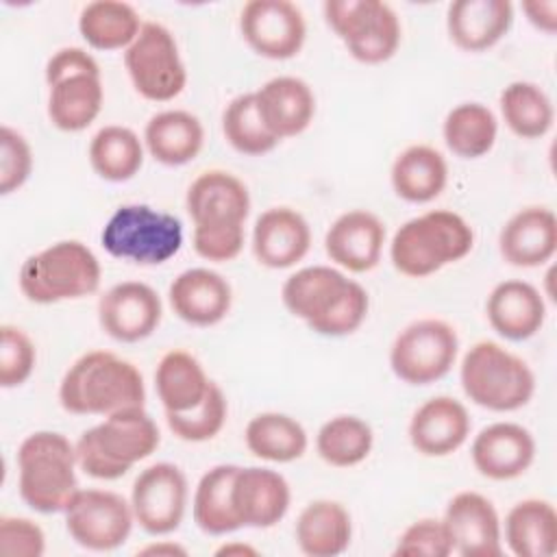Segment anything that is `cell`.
Instances as JSON below:
<instances>
[{"label":"cell","instance_id":"cell-1","mask_svg":"<svg viewBox=\"0 0 557 557\" xmlns=\"http://www.w3.org/2000/svg\"><path fill=\"white\" fill-rule=\"evenodd\" d=\"M281 298L294 318H300L313 333L324 337L355 333L370 307L363 285L331 265L296 270L285 278Z\"/></svg>","mask_w":557,"mask_h":557},{"label":"cell","instance_id":"cell-2","mask_svg":"<svg viewBox=\"0 0 557 557\" xmlns=\"http://www.w3.org/2000/svg\"><path fill=\"white\" fill-rule=\"evenodd\" d=\"M194 222V250L215 263L235 259L244 248V224L250 213L248 187L231 172L198 174L185 196Z\"/></svg>","mask_w":557,"mask_h":557},{"label":"cell","instance_id":"cell-3","mask_svg":"<svg viewBox=\"0 0 557 557\" xmlns=\"http://www.w3.org/2000/svg\"><path fill=\"white\" fill-rule=\"evenodd\" d=\"M59 403L74 416H111L146 405L141 372L109 350L81 355L59 383Z\"/></svg>","mask_w":557,"mask_h":557},{"label":"cell","instance_id":"cell-4","mask_svg":"<svg viewBox=\"0 0 557 557\" xmlns=\"http://www.w3.org/2000/svg\"><path fill=\"white\" fill-rule=\"evenodd\" d=\"M159 442V426L144 407L124 409L81 433L76 440L78 468L91 479L115 481L150 457Z\"/></svg>","mask_w":557,"mask_h":557},{"label":"cell","instance_id":"cell-5","mask_svg":"<svg viewBox=\"0 0 557 557\" xmlns=\"http://www.w3.org/2000/svg\"><path fill=\"white\" fill-rule=\"evenodd\" d=\"M472 246L474 231L459 213L431 209L398 226L389 242V259L400 274L424 278L461 261Z\"/></svg>","mask_w":557,"mask_h":557},{"label":"cell","instance_id":"cell-6","mask_svg":"<svg viewBox=\"0 0 557 557\" xmlns=\"http://www.w3.org/2000/svg\"><path fill=\"white\" fill-rule=\"evenodd\" d=\"M76 444L57 431H35L17 448L20 498L37 513H59L78 492Z\"/></svg>","mask_w":557,"mask_h":557},{"label":"cell","instance_id":"cell-7","mask_svg":"<svg viewBox=\"0 0 557 557\" xmlns=\"http://www.w3.org/2000/svg\"><path fill=\"white\" fill-rule=\"evenodd\" d=\"M102 268L94 250L78 239H61L24 259L17 285L26 300L54 305L98 289Z\"/></svg>","mask_w":557,"mask_h":557},{"label":"cell","instance_id":"cell-8","mask_svg":"<svg viewBox=\"0 0 557 557\" xmlns=\"http://www.w3.org/2000/svg\"><path fill=\"white\" fill-rule=\"evenodd\" d=\"M459 383L474 405L498 413L524 407L535 392L529 363L492 339L468 348L459 366Z\"/></svg>","mask_w":557,"mask_h":557},{"label":"cell","instance_id":"cell-9","mask_svg":"<svg viewBox=\"0 0 557 557\" xmlns=\"http://www.w3.org/2000/svg\"><path fill=\"white\" fill-rule=\"evenodd\" d=\"M48 117L65 133L87 128L100 113L104 87L98 61L78 46L57 50L46 63Z\"/></svg>","mask_w":557,"mask_h":557},{"label":"cell","instance_id":"cell-10","mask_svg":"<svg viewBox=\"0 0 557 557\" xmlns=\"http://www.w3.org/2000/svg\"><path fill=\"white\" fill-rule=\"evenodd\" d=\"M100 242L115 259L159 265L183 246V224L176 215L150 205H122L102 226Z\"/></svg>","mask_w":557,"mask_h":557},{"label":"cell","instance_id":"cell-11","mask_svg":"<svg viewBox=\"0 0 557 557\" xmlns=\"http://www.w3.org/2000/svg\"><path fill=\"white\" fill-rule=\"evenodd\" d=\"M326 24L344 41L352 59L376 65L392 59L400 44V20L381 0H326Z\"/></svg>","mask_w":557,"mask_h":557},{"label":"cell","instance_id":"cell-12","mask_svg":"<svg viewBox=\"0 0 557 557\" xmlns=\"http://www.w3.org/2000/svg\"><path fill=\"white\" fill-rule=\"evenodd\" d=\"M457 352L455 326L437 318H422L396 335L389 348V366L407 385H431L450 372Z\"/></svg>","mask_w":557,"mask_h":557},{"label":"cell","instance_id":"cell-13","mask_svg":"<svg viewBox=\"0 0 557 557\" xmlns=\"http://www.w3.org/2000/svg\"><path fill=\"white\" fill-rule=\"evenodd\" d=\"M128 78L139 96L152 102L174 100L187 85V70L174 35L159 22H144L124 52Z\"/></svg>","mask_w":557,"mask_h":557},{"label":"cell","instance_id":"cell-14","mask_svg":"<svg viewBox=\"0 0 557 557\" xmlns=\"http://www.w3.org/2000/svg\"><path fill=\"white\" fill-rule=\"evenodd\" d=\"M65 513V529L70 537L96 553L120 548L133 531V507L131 500L111 490L87 487L72 496Z\"/></svg>","mask_w":557,"mask_h":557},{"label":"cell","instance_id":"cell-15","mask_svg":"<svg viewBox=\"0 0 557 557\" xmlns=\"http://www.w3.org/2000/svg\"><path fill=\"white\" fill-rule=\"evenodd\" d=\"M187 476L178 466L159 461L144 468L131 487L135 522L148 535L176 531L187 509Z\"/></svg>","mask_w":557,"mask_h":557},{"label":"cell","instance_id":"cell-16","mask_svg":"<svg viewBox=\"0 0 557 557\" xmlns=\"http://www.w3.org/2000/svg\"><path fill=\"white\" fill-rule=\"evenodd\" d=\"M246 44L265 59L285 61L300 52L307 24L302 11L289 0H250L239 13Z\"/></svg>","mask_w":557,"mask_h":557},{"label":"cell","instance_id":"cell-17","mask_svg":"<svg viewBox=\"0 0 557 557\" xmlns=\"http://www.w3.org/2000/svg\"><path fill=\"white\" fill-rule=\"evenodd\" d=\"M163 305L159 294L141 281H122L109 287L98 300L102 331L122 344L150 337L161 322Z\"/></svg>","mask_w":557,"mask_h":557},{"label":"cell","instance_id":"cell-18","mask_svg":"<svg viewBox=\"0 0 557 557\" xmlns=\"http://www.w3.org/2000/svg\"><path fill=\"white\" fill-rule=\"evenodd\" d=\"M442 520L453 540V553L461 557L503 555V524L494 503L483 494L470 490L455 494Z\"/></svg>","mask_w":557,"mask_h":557},{"label":"cell","instance_id":"cell-19","mask_svg":"<svg viewBox=\"0 0 557 557\" xmlns=\"http://www.w3.org/2000/svg\"><path fill=\"white\" fill-rule=\"evenodd\" d=\"M470 457L481 476L511 481L531 468L535 459V440L522 424L494 422L474 435Z\"/></svg>","mask_w":557,"mask_h":557},{"label":"cell","instance_id":"cell-20","mask_svg":"<svg viewBox=\"0 0 557 557\" xmlns=\"http://www.w3.org/2000/svg\"><path fill=\"white\" fill-rule=\"evenodd\" d=\"M292 503L289 483L276 470L237 468L233 479V509L242 527L270 529L278 524Z\"/></svg>","mask_w":557,"mask_h":557},{"label":"cell","instance_id":"cell-21","mask_svg":"<svg viewBox=\"0 0 557 557\" xmlns=\"http://www.w3.org/2000/svg\"><path fill=\"white\" fill-rule=\"evenodd\" d=\"M385 244V224L366 209L342 213L324 235V250L339 268L363 274L376 268Z\"/></svg>","mask_w":557,"mask_h":557},{"label":"cell","instance_id":"cell-22","mask_svg":"<svg viewBox=\"0 0 557 557\" xmlns=\"http://www.w3.org/2000/svg\"><path fill=\"white\" fill-rule=\"evenodd\" d=\"M470 426V413L461 400L433 396L413 411L409 442L424 457H446L466 444Z\"/></svg>","mask_w":557,"mask_h":557},{"label":"cell","instance_id":"cell-23","mask_svg":"<svg viewBox=\"0 0 557 557\" xmlns=\"http://www.w3.org/2000/svg\"><path fill=\"white\" fill-rule=\"evenodd\" d=\"M172 311L191 326H213L226 318L233 302L231 283L215 270L189 268L168 289Z\"/></svg>","mask_w":557,"mask_h":557},{"label":"cell","instance_id":"cell-24","mask_svg":"<svg viewBox=\"0 0 557 557\" xmlns=\"http://www.w3.org/2000/svg\"><path fill=\"white\" fill-rule=\"evenodd\" d=\"M309 246V222L289 207H272L263 211L252 226V255L265 268H292L302 261Z\"/></svg>","mask_w":557,"mask_h":557},{"label":"cell","instance_id":"cell-25","mask_svg":"<svg viewBox=\"0 0 557 557\" xmlns=\"http://www.w3.org/2000/svg\"><path fill=\"white\" fill-rule=\"evenodd\" d=\"M500 257L516 268H537L557 250V218L546 207L516 211L498 235Z\"/></svg>","mask_w":557,"mask_h":557},{"label":"cell","instance_id":"cell-26","mask_svg":"<svg viewBox=\"0 0 557 557\" xmlns=\"http://www.w3.org/2000/svg\"><path fill=\"white\" fill-rule=\"evenodd\" d=\"M485 313L500 337L524 342L542 329L546 320V302L535 285L509 278L494 285L485 302Z\"/></svg>","mask_w":557,"mask_h":557},{"label":"cell","instance_id":"cell-27","mask_svg":"<svg viewBox=\"0 0 557 557\" xmlns=\"http://www.w3.org/2000/svg\"><path fill=\"white\" fill-rule=\"evenodd\" d=\"M257 109L270 133L281 141L309 128L315 115V96L298 76H274L255 91Z\"/></svg>","mask_w":557,"mask_h":557},{"label":"cell","instance_id":"cell-28","mask_svg":"<svg viewBox=\"0 0 557 557\" xmlns=\"http://www.w3.org/2000/svg\"><path fill=\"white\" fill-rule=\"evenodd\" d=\"M513 22L509 0H455L446 11L450 41L466 52H483L496 46Z\"/></svg>","mask_w":557,"mask_h":557},{"label":"cell","instance_id":"cell-29","mask_svg":"<svg viewBox=\"0 0 557 557\" xmlns=\"http://www.w3.org/2000/svg\"><path fill=\"white\" fill-rule=\"evenodd\" d=\"M294 535L307 557H337L350 546L352 520L342 503L318 498L298 513Z\"/></svg>","mask_w":557,"mask_h":557},{"label":"cell","instance_id":"cell-30","mask_svg":"<svg viewBox=\"0 0 557 557\" xmlns=\"http://www.w3.org/2000/svg\"><path fill=\"white\" fill-rule=\"evenodd\" d=\"M144 144L154 161L176 168L198 157L205 144V131L200 120L189 111L168 109L146 122Z\"/></svg>","mask_w":557,"mask_h":557},{"label":"cell","instance_id":"cell-31","mask_svg":"<svg viewBox=\"0 0 557 557\" xmlns=\"http://www.w3.org/2000/svg\"><path fill=\"white\" fill-rule=\"evenodd\" d=\"M389 181L398 198L424 205L444 191L448 183V163L433 146L413 144L394 159Z\"/></svg>","mask_w":557,"mask_h":557},{"label":"cell","instance_id":"cell-32","mask_svg":"<svg viewBox=\"0 0 557 557\" xmlns=\"http://www.w3.org/2000/svg\"><path fill=\"white\" fill-rule=\"evenodd\" d=\"M505 542L518 557H550L557 550V511L544 498L518 500L505 518Z\"/></svg>","mask_w":557,"mask_h":557},{"label":"cell","instance_id":"cell-33","mask_svg":"<svg viewBox=\"0 0 557 557\" xmlns=\"http://www.w3.org/2000/svg\"><path fill=\"white\" fill-rule=\"evenodd\" d=\"M209 376L200 361L181 348L168 350L154 370L157 396L165 413H183L202 403L209 392Z\"/></svg>","mask_w":557,"mask_h":557},{"label":"cell","instance_id":"cell-34","mask_svg":"<svg viewBox=\"0 0 557 557\" xmlns=\"http://www.w3.org/2000/svg\"><path fill=\"white\" fill-rule=\"evenodd\" d=\"M237 468L235 463L213 466L200 476L194 490V522L207 535H226L242 529L233 509V479Z\"/></svg>","mask_w":557,"mask_h":557},{"label":"cell","instance_id":"cell-35","mask_svg":"<svg viewBox=\"0 0 557 557\" xmlns=\"http://www.w3.org/2000/svg\"><path fill=\"white\" fill-rule=\"evenodd\" d=\"M141 26L135 7L122 0L87 2L78 15V33L96 50L128 48Z\"/></svg>","mask_w":557,"mask_h":557},{"label":"cell","instance_id":"cell-36","mask_svg":"<svg viewBox=\"0 0 557 557\" xmlns=\"http://www.w3.org/2000/svg\"><path fill=\"white\" fill-rule=\"evenodd\" d=\"M244 440L255 457L272 463L300 459L309 444L305 426L296 418L278 411H263L250 418Z\"/></svg>","mask_w":557,"mask_h":557},{"label":"cell","instance_id":"cell-37","mask_svg":"<svg viewBox=\"0 0 557 557\" xmlns=\"http://www.w3.org/2000/svg\"><path fill=\"white\" fill-rule=\"evenodd\" d=\"M442 135L453 154L461 159H479L494 148L498 120L483 102H461L446 113Z\"/></svg>","mask_w":557,"mask_h":557},{"label":"cell","instance_id":"cell-38","mask_svg":"<svg viewBox=\"0 0 557 557\" xmlns=\"http://www.w3.org/2000/svg\"><path fill=\"white\" fill-rule=\"evenodd\" d=\"M87 157L91 170L100 178L109 183H124L139 172L144 163V144L133 128L109 124L91 137Z\"/></svg>","mask_w":557,"mask_h":557},{"label":"cell","instance_id":"cell-39","mask_svg":"<svg viewBox=\"0 0 557 557\" xmlns=\"http://www.w3.org/2000/svg\"><path fill=\"white\" fill-rule=\"evenodd\" d=\"M500 113L507 128L522 139L544 137L555 122V109L548 94L531 81H513L503 87Z\"/></svg>","mask_w":557,"mask_h":557},{"label":"cell","instance_id":"cell-40","mask_svg":"<svg viewBox=\"0 0 557 557\" xmlns=\"http://www.w3.org/2000/svg\"><path fill=\"white\" fill-rule=\"evenodd\" d=\"M372 446V426L357 416H335L326 420L315 435L318 455L333 468H352L361 463Z\"/></svg>","mask_w":557,"mask_h":557},{"label":"cell","instance_id":"cell-41","mask_svg":"<svg viewBox=\"0 0 557 557\" xmlns=\"http://www.w3.org/2000/svg\"><path fill=\"white\" fill-rule=\"evenodd\" d=\"M222 133L242 154L259 157L276 148L278 139L270 133L257 109L255 91L235 96L222 113Z\"/></svg>","mask_w":557,"mask_h":557},{"label":"cell","instance_id":"cell-42","mask_svg":"<svg viewBox=\"0 0 557 557\" xmlns=\"http://www.w3.org/2000/svg\"><path fill=\"white\" fill-rule=\"evenodd\" d=\"M228 405L222 387L211 381L207 396L200 405L183 413H165L170 431L183 442H207L213 440L226 422Z\"/></svg>","mask_w":557,"mask_h":557},{"label":"cell","instance_id":"cell-43","mask_svg":"<svg viewBox=\"0 0 557 557\" xmlns=\"http://www.w3.org/2000/svg\"><path fill=\"white\" fill-rule=\"evenodd\" d=\"M37 350L30 337L13 324L0 326V387L11 389L28 381L35 370Z\"/></svg>","mask_w":557,"mask_h":557},{"label":"cell","instance_id":"cell-44","mask_svg":"<svg viewBox=\"0 0 557 557\" xmlns=\"http://www.w3.org/2000/svg\"><path fill=\"white\" fill-rule=\"evenodd\" d=\"M453 553V540L444 520L420 518L411 522L396 540L394 555L405 557H448Z\"/></svg>","mask_w":557,"mask_h":557},{"label":"cell","instance_id":"cell-45","mask_svg":"<svg viewBox=\"0 0 557 557\" xmlns=\"http://www.w3.org/2000/svg\"><path fill=\"white\" fill-rule=\"evenodd\" d=\"M33 172V152L22 133L11 126L0 128V194L20 189Z\"/></svg>","mask_w":557,"mask_h":557},{"label":"cell","instance_id":"cell-46","mask_svg":"<svg viewBox=\"0 0 557 557\" xmlns=\"http://www.w3.org/2000/svg\"><path fill=\"white\" fill-rule=\"evenodd\" d=\"M0 553L7 557H41L46 553L44 529L30 518H0Z\"/></svg>","mask_w":557,"mask_h":557},{"label":"cell","instance_id":"cell-47","mask_svg":"<svg viewBox=\"0 0 557 557\" xmlns=\"http://www.w3.org/2000/svg\"><path fill=\"white\" fill-rule=\"evenodd\" d=\"M522 11L527 13V20L548 35L557 30V2L555 0H529L522 2Z\"/></svg>","mask_w":557,"mask_h":557},{"label":"cell","instance_id":"cell-48","mask_svg":"<svg viewBox=\"0 0 557 557\" xmlns=\"http://www.w3.org/2000/svg\"><path fill=\"white\" fill-rule=\"evenodd\" d=\"M137 555H165V557H174V555H187V550L178 544H172V542H154V544H148L144 548L137 550Z\"/></svg>","mask_w":557,"mask_h":557},{"label":"cell","instance_id":"cell-49","mask_svg":"<svg viewBox=\"0 0 557 557\" xmlns=\"http://www.w3.org/2000/svg\"><path fill=\"white\" fill-rule=\"evenodd\" d=\"M215 555H257V550L252 548V546H248V544H224V546H220L218 550H215Z\"/></svg>","mask_w":557,"mask_h":557}]
</instances>
